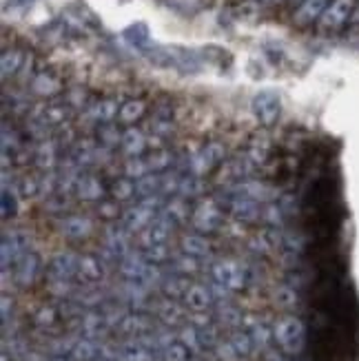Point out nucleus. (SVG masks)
Segmentation results:
<instances>
[{
  "instance_id": "obj_1",
  "label": "nucleus",
  "mask_w": 359,
  "mask_h": 361,
  "mask_svg": "<svg viewBox=\"0 0 359 361\" xmlns=\"http://www.w3.org/2000/svg\"><path fill=\"white\" fill-rule=\"evenodd\" d=\"M273 337L286 355H300L306 348V326L298 317L279 319L273 328Z\"/></svg>"
},
{
  "instance_id": "obj_2",
  "label": "nucleus",
  "mask_w": 359,
  "mask_h": 361,
  "mask_svg": "<svg viewBox=\"0 0 359 361\" xmlns=\"http://www.w3.org/2000/svg\"><path fill=\"white\" fill-rule=\"evenodd\" d=\"M162 200L158 195H151V197H140V202H135L133 207H129L122 215V224L127 226L131 233L140 231L142 233L155 217L162 213Z\"/></svg>"
},
{
  "instance_id": "obj_3",
  "label": "nucleus",
  "mask_w": 359,
  "mask_h": 361,
  "mask_svg": "<svg viewBox=\"0 0 359 361\" xmlns=\"http://www.w3.org/2000/svg\"><path fill=\"white\" fill-rule=\"evenodd\" d=\"M222 222H224V213L215 200H202L191 211V224L200 233H213L222 226Z\"/></svg>"
},
{
  "instance_id": "obj_4",
  "label": "nucleus",
  "mask_w": 359,
  "mask_h": 361,
  "mask_svg": "<svg viewBox=\"0 0 359 361\" xmlns=\"http://www.w3.org/2000/svg\"><path fill=\"white\" fill-rule=\"evenodd\" d=\"M251 109H253V116L257 118L260 124L264 127H271L279 120V114H282V100L275 91H257L253 96V102H251Z\"/></svg>"
},
{
  "instance_id": "obj_5",
  "label": "nucleus",
  "mask_w": 359,
  "mask_h": 361,
  "mask_svg": "<svg viewBox=\"0 0 359 361\" xmlns=\"http://www.w3.org/2000/svg\"><path fill=\"white\" fill-rule=\"evenodd\" d=\"M224 155H226V149L220 145V142H211L207 145L202 151H197L193 158L189 160V173L193 176H205L209 173L211 169H215L217 164H220L224 160Z\"/></svg>"
},
{
  "instance_id": "obj_6",
  "label": "nucleus",
  "mask_w": 359,
  "mask_h": 361,
  "mask_svg": "<svg viewBox=\"0 0 359 361\" xmlns=\"http://www.w3.org/2000/svg\"><path fill=\"white\" fill-rule=\"evenodd\" d=\"M224 197V207L229 209V213L238 219V222L244 224H253L257 219H262V207L260 202L255 200H248V197H236V195H229L226 191L222 193Z\"/></svg>"
},
{
  "instance_id": "obj_7",
  "label": "nucleus",
  "mask_w": 359,
  "mask_h": 361,
  "mask_svg": "<svg viewBox=\"0 0 359 361\" xmlns=\"http://www.w3.org/2000/svg\"><path fill=\"white\" fill-rule=\"evenodd\" d=\"M29 250L27 235L20 231H7L0 242V257H3V271H7L11 264L18 262Z\"/></svg>"
},
{
  "instance_id": "obj_8",
  "label": "nucleus",
  "mask_w": 359,
  "mask_h": 361,
  "mask_svg": "<svg viewBox=\"0 0 359 361\" xmlns=\"http://www.w3.org/2000/svg\"><path fill=\"white\" fill-rule=\"evenodd\" d=\"M353 9H355V0H333V3H329V7H326V11L322 13L320 27L324 31L341 29L351 20Z\"/></svg>"
},
{
  "instance_id": "obj_9",
  "label": "nucleus",
  "mask_w": 359,
  "mask_h": 361,
  "mask_svg": "<svg viewBox=\"0 0 359 361\" xmlns=\"http://www.w3.org/2000/svg\"><path fill=\"white\" fill-rule=\"evenodd\" d=\"M73 114V106L69 102H49V104H40L31 120H38L42 122L44 127H62V124H67V120L71 118Z\"/></svg>"
},
{
  "instance_id": "obj_10",
  "label": "nucleus",
  "mask_w": 359,
  "mask_h": 361,
  "mask_svg": "<svg viewBox=\"0 0 359 361\" xmlns=\"http://www.w3.org/2000/svg\"><path fill=\"white\" fill-rule=\"evenodd\" d=\"M118 111H120V104L118 100L114 98H104V100H96L91 102L87 106L85 111V118L93 124H98V127H102V124H111L118 120Z\"/></svg>"
},
{
  "instance_id": "obj_11",
  "label": "nucleus",
  "mask_w": 359,
  "mask_h": 361,
  "mask_svg": "<svg viewBox=\"0 0 359 361\" xmlns=\"http://www.w3.org/2000/svg\"><path fill=\"white\" fill-rule=\"evenodd\" d=\"M211 273H213L215 284L224 286L226 290L242 288L244 286V271L240 269L238 264H233V262H217L213 266Z\"/></svg>"
},
{
  "instance_id": "obj_12",
  "label": "nucleus",
  "mask_w": 359,
  "mask_h": 361,
  "mask_svg": "<svg viewBox=\"0 0 359 361\" xmlns=\"http://www.w3.org/2000/svg\"><path fill=\"white\" fill-rule=\"evenodd\" d=\"M38 271H40V257L36 253H31V250H27V253L13 264V281L18 286H29V284H34Z\"/></svg>"
},
{
  "instance_id": "obj_13",
  "label": "nucleus",
  "mask_w": 359,
  "mask_h": 361,
  "mask_svg": "<svg viewBox=\"0 0 359 361\" xmlns=\"http://www.w3.org/2000/svg\"><path fill=\"white\" fill-rule=\"evenodd\" d=\"M171 231H174V219L166 217L164 213H160L153 222L142 231V244L147 246H155V244H166Z\"/></svg>"
},
{
  "instance_id": "obj_14",
  "label": "nucleus",
  "mask_w": 359,
  "mask_h": 361,
  "mask_svg": "<svg viewBox=\"0 0 359 361\" xmlns=\"http://www.w3.org/2000/svg\"><path fill=\"white\" fill-rule=\"evenodd\" d=\"M251 169H253V162L242 153L240 158H231L222 164L220 173H217V180L226 182V184H236V182L246 180V176L251 173Z\"/></svg>"
},
{
  "instance_id": "obj_15",
  "label": "nucleus",
  "mask_w": 359,
  "mask_h": 361,
  "mask_svg": "<svg viewBox=\"0 0 359 361\" xmlns=\"http://www.w3.org/2000/svg\"><path fill=\"white\" fill-rule=\"evenodd\" d=\"M78 259L80 257H75L71 253H60L51 259L47 275H49L51 281H69L78 273Z\"/></svg>"
},
{
  "instance_id": "obj_16",
  "label": "nucleus",
  "mask_w": 359,
  "mask_h": 361,
  "mask_svg": "<svg viewBox=\"0 0 359 361\" xmlns=\"http://www.w3.org/2000/svg\"><path fill=\"white\" fill-rule=\"evenodd\" d=\"M326 7H329V0H302L300 7L293 13V23L300 25V27H308L313 23H320Z\"/></svg>"
},
{
  "instance_id": "obj_17",
  "label": "nucleus",
  "mask_w": 359,
  "mask_h": 361,
  "mask_svg": "<svg viewBox=\"0 0 359 361\" xmlns=\"http://www.w3.org/2000/svg\"><path fill=\"white\" fill-rule=\"evenodd\" d=\"M58 151H60V147L56 145V140H51V137L40 140L38 147L34 149V162H36V166L40 171H54V169H58V164H60Z\"/></svg>"
},
{
  "instance_id": "obj_18",
  "label": "nucleus",
  "mask_w": 359,
  "mask_h": 361,
  "mask_svg": "<svg viewBox=\"0 0 359 361\" xmlns=\"http://www.w3.org/2000/svg\"><path fill=\"white\" fill-rule=\"evenodd\" d=\"M149 262L145 255L140 253H127L120 259V273L127 277L129 281H142L147 271H149Z\"/></svg>"
},
{
  "instance_id": "obj_19",
  "label": "nucleus",
  "mask_w": 359,
  "mask_h": 361,
  "mask_svg": "<svg viewBox=\"0 0 359 361\" xmlns=\"http://www.w3.org/2000/svg\"><path fill=\"white\" fill-rule=\"evenodd\" d=\"M31 91H34L38 98H54L62 91V82L58 75L49 71H40L34 80H31Z\"/></svg>"
},
{
  "instance_id": "obj_20",
  "label": "nucleus",
  "mask_w": 359,
  "mask_h": 361,
  "mask_svg": "<svg viewBox=\"0 0 359 361\" xmlns=\"http://www.w3.org/2000/svg\"><path fill=\"white\" fill-rule=\"evenodd\" d=\"M102 193H104V186H102L100 178H96L93 173H87V171L80 178H78V182H75V195L80 197V200L96 202V200L102 197Z\"/></svg>"
},
{
  "instance_id": "obj_21",
  "label": "nucleus",
  "mask_w": 359,
  "mask_h": 361,
  "mask_svg": "<svg viewBox=\"0 0 359 361\" xmlns=\"http://www.w3.org/2000/svg\"><path fill=\"white\" fill-rule=\"evenodd\" d=\"M78 279L83 281V284H98V281L102 279L104 271H102V264L98 257L93 255H83L80 259H78Z\"/></svg>"
},
{
  "instance_id": "obj_22",
  "label": "nucleus",
  "mask_w": 359,
  "mask_h": 361,
  "mask_svg": "<svg viewBox=\"0 0 359 361\" xmlns=\"http://www.w3.org/2000/svg\"><path fill=\"white\" fill-rule=\"evenodd\" d=\"M120 149H122L124 155H127V158H138V155H142L145 149H147V135L140 129H133V127L124 129Z\"/></svg>"
},
{
  "instance_id": "obj_23",
  "label": "nucleus",
  "mask_w": 359,
  "mask_h": 361,
  "mask_svg": "<svg viewBox=\"0 0 359 361\" xmlns=\"http://www.w3.org/2000/svg\"><path fill=\"white\" fill-rule=\"evenodd\" d=\"M60 231L69 240H83L91 233V222L83 215H69L60 222Z\"/></svg>"
},
{
  "instance_id": "obj_24",
  "label": "nucleus",
  "mask_w": 359,
  "mask_h": 361,
  "mask_svg": "<svg viewBox=\"0 0 359 361\" xmlns=\"http://www.w3.org/2000/svg\"><path fill=\"white\" fill-rule=\"evenodd\" d=\"M211 300H213L211 290L207 286H202V284H191L189 290H186V295H184V304L189 306L193 312L207 310L211 306Z\"/></svg>"
},
{
  "instance_id": "obj_25",
  "label": "nucleus",
  "mask_w": 359,
  "mask_h": 361,
  "mask_svg": "<svg viewBox=\"0 0 359 361\" xmlns=\"http://www.w3.org/2000/svg\"><path fill=\"white\" fill-rule=\"evenodd\" d=\"M145 111H147V102L145 100H135V98L124 100L120 104V111H118V122L131 127V124H135L140 118L145 116Z\"/></svg>"
},
{
  "instance_id": "obj_26",
  "label": "nucleus",
  "mask_w": 359,
  "mask_h": 361,
  "mask_svg": "<svg viewBox=\"0 0 359 361\" xmlns=\"http://www.w3.org/2000/svg\"><path fill=\"white\" fill-rule=\"evenodd\" d=\"M149 319L145 315H124L120 322H118V328L122 335H129V337H142L147 331H149Z\"/></svg>"
},
{
  "instance_id": "obj_27",
  "label": "nucleus",
  "mask_w": 359,
  "mask_h": 361,
  "mask_svg": "<svg viewBox=\"0 0 359 361\" xmlns=\"http://www.w3.org/2000/svg\"><path fill=\"white\" fill-rule=\"evenodd\" d=\"M122 36H124V40H127L129 44H133L135 49H142V51L149 49L151 34H149V27L145 23H133V25H129L127 29H124Z\"/></svg>"
},
{
  "instance_id": "obj_28",
  "label": "nucleus",
  "mask_w": 359,
  "mask_h": 361,
  "mask_svg": "<svg viewBox=\"0 0 359 361\" xmlns=\"http://www.w3.org/2000/svg\"><path fill=\"white\" fill-rule=\"evenodd\" d=\"M120 361H153V355L145 346L142 339H138V341L133 339L120 348Z\"/></svg>"
},
{
  "instance_id": "obj_29",
  "label": "nucleus",
  "mask_w": 359,
  "mask_h": 361,
  "mask_svg": "<svg viewBox=\"0 0 359 361\" xmlns=\"http://www.w3.org/2000/svg\"><path fill=\"white\" fill-rule=\"evenodd\" d=\"M23 62H25V54L20 49H5L3 51V58H0V73H3L5 80L20 71Z\"/></svg>"
},
{
  "instance_id": "obj_30",
  "label": "nucleus",
  "mask_w": 359,
  "mask_h": 361,
  "mask_svg": "<svg viewBox=\"0 0 359 361\" xmlns=\"http://www.w3.org/2000/svg\"><path fill=\"white\" fill-rule=\"evenodd\" d=\"M189 286H191L189 279H186L182 273L164 277V281H162V290H164V295L169 297V300H178V297H182V300H184V295H186V290H189Z\"/></svg>"
},
{
  "instance_id": "obj_31",
  "label": "nucleus",
  "mask_w": 359,
  "mask_h": 361,
  "mask_svg": "<svg viewBox=\"0 0 359 361\" xmlns=\"http://www.w3.org/2000/svg\"><path fill=\"white\" fill-rule=\"evenodd\" d=\"M71 359L73 361H93L98 355H100V348H98V343L85 337V339H78L73 343V348H71Z\"/></svg>"
},
{
  "instance_id": "obj_32",
  "label": "nucleus",
  "mask_w": 359,
  "mask_h": 361,
  "mask_svg": "<svg viewBox=\"0 0 359 361\" xmlns=\"http://www.w3.org/2000/svg\"><path fill=\"white\" fill-rule=\"evenodd\" d=\"M135 193H138V197H151V195L162 193V176L149 173L145 178L135 180Z\"/></svg>"
},
{
  "instance_id": "obj_33",
  "label": "nucleus",
  "mask_w": 359,
  "mask_h": 361,
  "mask_svg": "<svg viewBox=\"0 0 359 361\" xmlns=\"http://www.w3.org/2000/svg\"><path fill=\"white\" fill-rule=\"evenodd\" d=\"M182 250H184V255H191V257H205L209 255V242L207 238H202V235L193 233V235H186V238L182 240Z\"/></svg>"
},
{
  "instance_id": "obj_34",
  "label": "nucleus",
  "mask_w": 359,
  "mask_h": 361,
  "mask_svg": "<svg viewBox=\"0 0 359 361\" xmlns=\"http://www.w3.org/2000/svg\"><path fill=\"white\" fill-rule=\"evenodd\" d=\"M16 188H18V193L23 197H36L42 193V176L40 173H27L16 182Z\"/></svg>"
},
{
  "instance_id": "obj_35",
  "label": "nucleus",
  "mask_w": 359,
  "mask_h": 361,
  "mask_svg": "<svg viewBox=\"0 0 359 361\" xmlns=\"http://www.w3.org/2000/svg\"><path fill=\"white\" fill-rule=\"evenodd\" d=\"M244 155L253 162V166L262 164L264 160L269 158V140L264 137V135H255L251 140V145H248V151Z\"/></svg>"
},
{
  "instance_id": "obj_36",
  "label": "nucleus",
  "mask_w": 359,
  "mask_h": 361,
  "mask_svg": "<svg viewBox=\"0 0 359 361\" xmlns=\"http://www.w3.org/2000/svg\"><path fill=\"white\" fill-rule=\"evenodd\" d=\"M231 348H233V353L240 355V357H248V355L253 353V348H255V339H253L251 333L236 331V333L231 335Z\"/></svg>"
},
{
  "instance_id": "obj_37",
  "label": "nucleus",
  "mask_w": 359,
  "mask_h": 361,
  "mask_svg": "<svg viewBox=\"0 0 359 361\" xmlns=\"http://www.w3.org/2000/svg\"><path fill=\"white\" fill-rule=\"evenodd\" d=\"M83 331L89 339H96L104 328H107V317L100 315V312H87V315L83 317Z\"/></svg>"
},
{
  "instance_id": "obj_38",
  "label": "nucleus",
  "mask_w": 359,
  "mask_h": 361,
  "mask_svg": "<svg viewBox=\"0 0 359 361\" xmlns=\"http://www.w3.org/2000/svg\"><path fill=\"white\" fill-rule=\"evenodd\" d=\"M122 173L124 178H131V180H140L151 173V169L147 164V158H127V162L122 164Z\"/></svg>"
},
{
  "instance_id": "obj_39",
  "label": "nucleus",
  "mask_w": 359,
  "mask_h": 361,
  "mask_svg": "<svg viewBox=\"0 0 359 361\" xmlns=\"http://www.w3.org/2000/svg\"><path fill=\"white\" fill-rule=\"evenodd\" d=\"M147 164L151 169V173H162L171 164H174V153L166 149H158L147 155Z\"/></svg>"
},
{
  "instance_id": "obj_40",
  "label": "nucleus",
  "mask_w": 359,
  "mask_h": 361,
  "mask_svg": "<svg viewBox=\"0 0 359 361\" xmlns=\"http://www.w3.org/2000/svg\"><path fill=\"white\" fill-rule=\"evenodd\" d=\"M202 193H205V182H202L200 176H193V173L182 176V180H180V191H178L180 197H197Z\"/></svg>"
},
{
  "instance_id": "obj_41",
  "label": "nucleus",
  "mask_w": 359,
  "mask_h": 361,
  "mask_svg": "<svg viewBox=\"0 0 359 361\" xmlns=\"http://www.w3.org/2000/svg\"><path fill=\"white\" fill-rule=\"evenodd\" d=\"M158 317L164 322V324H180L182 319H184V312H182V308L176 304V300H164L160 306H158Z\"/></svg>"
},
{
  "instance_id": "obj_42",
  "label": "nucleus",
  "mask_w": 359,
  "mask_h": 361,
  "mask_svg": "<svg viewBox=\"0 0 359 361\" xmlns=\"http://www.w3.org/2000/svg\"><path fill=\"white\" fill-rule=\"evenodd\" d=\"M111 195L118 202H127V200L138 197V193H135V180H131V178H120V180H116L111 184Z\"/></svg>"
},
{
  "instance_id": "obj_43",
  "label": "nucleus",
  "mask_w": 359,
  "mask_h": 361,
  "mask_svg": "<svg viewBox=\"0 0 359 361\" xmlns=\"http://www.w3.org/2000/svg\"><path fill=\"white\" fill-rule=\"evenodd\" d=\"M122 133L118 127H116V122L111 124H102V127H98V140H100V145L107 147V149H114L122 142Z\"/></svg>"
},
{
  "instance_id": "obj_44",
  "label": "nucleus",
  "mask_w": 359,
  "mask_h": 361,
  "mask_svg": "<svg viewBox=\"0 0 359 361\" xmlns=\"http://www.w3.org/2000/svg\"><path fill=\"white\" fill-rule=\"evenodd\" d=\"M189 348L184 346L182 341H169L166 346H162V353H160V357H162V361H186L189 359Z\"/></svg>"
},
{
  "instance_id": "obj_45",
  "label": "nucleus",
  "mask_w": 359,
  "mask_h": 361,
  "mask_svg": "<svg viewBox=\"0 0 359 361\" xmlns=\"http://www.w3.org/2000/svg\"><path fill=\"white\" fill-rule=\"evenodd\" d=\"M0 204H3V219H9L18 213V197H16L13 188L3 184V193H0Z\"/></svg>"
},
{
  "instance_id": "obj_46",
  "label": "nucleus",
  "mask_w": 359,
  "mask_h": 361,
  "mask_svg": "<svg viewBox=\"0 0 359 361\" xmlns=\"http://www.w3.org/2000/svg\"><path fill=\"white\" fill-rule=\"evenodd\" d=\"M142 255L147 257V262H149V264H162V262H166V259H169V248H166V244L147 246Z\"/></svg>"
},
{
  "instance_id": "obj_47",
  "label": "nucleus",
  "mask_w": 359,
  "mask_h": 361,
  "mask_svg": "<svg viewBox=\"0 0 359 361\" xmlns=\"http://www.w3.org/2000/svg\"><path fill=\"white\" fill-rule=\"evenodd\" d=\"M262 219L271 226L282 224V209L277 204H267V207H262Z\"/></svg>"
},
{
  "instance_id": "obj_48",
  "label": "nucleus",
  "mask_w": 359,
  "mask_h": 361,
  "mask_svg": "<svg viewBox=\"0 0 359 361\" xmlns=\"http://www.w3.org/2000/svg\"><path fill=\"white\" fill-rule=\"evenodd\" d=\"M295 300H298V295H295L293 288H286V286H284V288H279V290L275 293V302H279V306H284V308L293 306Z\"/></svg>"
},
{
  "instance_id": "obj_49",
  "label": "nucleus",
  "mask_w": 359,
  "mask_h": 361,
  "mask_svg": "<svg viewBox=\"0 0 359 361\" xmlns=\"http://www.w3.org/2000/svg\"><path fill=\"white\" fill-rule=\"evenodd\" d=\"M98 213L104 217V219H116L118 215H120V202L116 200V202H102L100 204V209H98Z\"/></svg>"
},
{
  "instance_id": "obj_50",
  "label": "nucleus",
  "mask_w": 359,
  "mask_h": 361,
  "mask_svg": "<svg viewBox=\"0 0 359 361\" xmlns=\"http://www.w3.org/2000/svg\"><path fill=\"white\" fill-rule=\"evenodd\" d=\"M11 308H13V304L9 302V295H3V324H7V322H9Z\"/></svg>"
},
{
  "instance_id": "obj_51",
  "label": "nucleus",
  "mask_w": 359,
  "mask_h": 361,
  "mask_svg": "<svg viewBox=\"0 0 359 361\" xmlns=\"http://www.w3.org/2000/svg\"><path fill=\"white\" fill-rule=\"evenodd\" d=\"M264 361H284V357L279 355L277 350H269L267 355H264Z\"/></svg>"
},
{
  "instance_id": "obj_52",
  "label": "nucleus",
  "mask_w": 359,
  "mask_h": 361,
  "mask_svg": "<svg viewBox=\"0 0 359 361\" xmlns=\"http://www.w3.org/2000/svg\"><path fill=\"white\" fill-rule=\"evenodd\" d=\"M257 3H262V5H279L282 0H257Z\"/></svg>"
},
{
  "instance_id": "obj_53",
  "label": "nucleus",
  "mask_w": 359,
  "mask_h": 361,
  "mask_svg": "<svg viewBox=\"0 0 359 361\" xmlns=\"http://www.w3.org/2000/svg\"><path fill=\"white\" fill-rule=\"evenodd\" d=\"M51 361H67L65 357H56V359H51Z\"/></svg>"
},
{
  "instance_id": "obj_54",
  "label": "nucleus",
  "mask_w": 359,
  "mask_h": 361,
  "mask_svg": "<svg viewBox=\"0 0 359 361\" xmlns=\"http://www.w3.org/2000/svg\"><path fill=\"white\" fill-rule=\"evenodd\" d=\"M300 3H302V0H300Z\"/></svg>"
}]
</instances>
